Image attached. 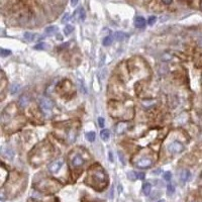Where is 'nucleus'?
Listing matches in <instances>:
<instances>
[{
	"label": "nucleus",
	"mask_w": 202,
	"mask_h": 202,
	"mask_svg": "<svg viewBox=\"0 0 202 202\" xmlns=\"http://www.w3.org/2000/svg\"><path fill=\"white\" fill-rule=\"evenodd\" d=\"M38 103H40V109L42 110V112L46 115H49L52 112L53 107H54V102L51 99L47 98V97H40V100H38Z\"/></svg>",
	"instance_id": "1"
},
{
	"label": "nucleus",
	"mask_w": 202,
	"mask_h": 202,
	"mask_svg": "<svg viewBox=\"0 0 202 202\" xmlns=\"http://www.w3.org/2000/svg\"><path fill=\"white\" fill-rule=\"evenodd\" d=\"M185 147L182 142H178V140H175V142H171L168 146V151L172 154H180L184 151Z\"/></svg>",
	"instance_id": "2"
},
{
	"label": "nucleus",
	"mask_w": 202,
	"mask_h": 202,
	"mask_svg": "<svg viewBox=\"0 0 202 202\" xmlns=\"http://www.w3.org/2000/svg\"><path fill=\"white\" fill-rule=\"evenodd\" d=\"M153 165V160L151 158H142L136 162L138 168H149Z\"/></svg>",
	"instance_id": "3"
},
{
	"label": "nucleus",
	"mask_w": 202,
	"mask_h": 202,
	"mask_svg": "<svg viewBox=\"0 0 202 202\" xmlns=\"http://www.w3.org/2000/svg\"><path fill=\"white\" fill-rule=\"evenodd\" d=\"M63 166V161L62 160H57L55 162L51 163L49 165V171L51 173H57L61 169V167Z\"/></svg>",
	"instance_id": "4"
},
{
	"label": "nucleus",
	"mask_w": 202,
	"mask_h": 202,
	"mask_svg": "<svg viewBox=\"0 0 202 202\" xmlns=\"http://www.w3.org/2000/svg\"><path fill=\"white\" fill-rule=\"evenodd\" d=\"M134 25L138 28H144L146 26V19L142 16H136L134 20Z\"/></svg>",
	"instance_id": "5"
},
{
	"label": "nucleus",
	"mask_w": 202,
	"mask_h": 202,
	"mask_svg": "<svg viewBox=\"0 0 202 202\" xmlns=\"http://www.w3.org/2000/svg\"><path fill=\"white\" fill-rule=\"evenodd\" d=\"M83 164H84V159H83L80 155H77V156H75L74 158H73L72 165L74 167H80V166H82Z\"/></svg>",
	"instance_id": "6"
},
{
	"label": "nucleus",
	"mask_w": 202,
	"mask_h": 202,
	"mask_svg": "<svg viewBox=\"0 0 202 202\" xmlns=\"http://www.w3.org/2000/svg\"><path fill=\"white\" fill-rule=\"evenodd\" d=\"M190 176H191V174H190V172H189V170H182L181 171V173H180V179H181V181H182L183 183H186L187 181L190 179Z\"/></svg>",
	"instance_id": "7"
},
{
	"label": "nucleus",
	"mask_w": 202,
	"mask_h": 202,
	"mask_svg": "<svg viewBox=\"0 0 202 202\" xmlns=\"http://www.w3.org/2000/svg\"><path fill=\"white\" fill-rule=\"evenodd\" d=\"M1 154H2V156H4L7 159H10V160L13 158V152H12V150L9 148H4L3 147V148L1 149Z\"/></svg>",
	"instance_id": "8"
},
{
	"label": "nucleus",
	"mask_w": 202,
	"mask_h": 202,
	"mask_svg": "<svg viewBox=\"0 0 202 202\" xmlns=\"http://www.w3.org/2000/svg\"><path fill=\"white\" fill-rule=\"evenodd\" d=\"M18 102H19V105L21 106V107H26V106L28 105V103H29V97L26 94L22 95V96H20L19 101Z\"/></svg>",
	"instance_id": "9"
},
{
	"label": "nucleus",
	"mask_w": 202,
	"mask_h": 202,
	"mask_svg": "<svg viewBox=\"0 0 202 202\" xmlns=\"http://www.w3.org/2000/svg\"><path fill=\"white\" fill-rule=\"evenodd\" d=\"M151 190H152V186H151L150 183H144V186H142V191H144V194L146 195V196H149L151 193Z\"/></svg>",
	"instance_id": "10"
},
{
	"label": "nucleus",
	"mask_w": 202,
	"mask_h": 202,
	"mask_svg": "<svg viewBox=\"0 0 202 202\" xmlns=\"http://www.w3.org/2000/svg\"><path fill=\"white\" fill-rule=\"evenodd\" d=\"M114 38H115V40H125V38H126V34H124V32H122V31H117V32H115L114 34Z\"/></svg>",
	"instance_id": "11"
},
{
	"label": "nucleus",
	"mask_w": 202,
	"mask_h": 202,
	"mask_svg": "<svg viewBox=\"0 0 202 202\" xmlns=\"http://www.w3.org/2000/svg\"><path fill=\"white\" fill-rule=\"evenodd\" d=\"M110 136V132L108 129H102L101 132H100V138L101 140H108V138H109Z\"/></svg>",
	"instance_id": "12"
},
{
	"label": "nucleus",
	"mask_w": 202,
	"mask_h": 202,
	"mask_svg": "<svg viewBox=\"0 0 202 202\" xmlns=\"http://www.w3.org/2000/svg\"><path fill=\"white\" fill-rule=\"evenodd\" d=\"M56 31H58V27H57V26H55V25L49 26V27H47L46 30H45L46 34H49V36H51V34H55Z\"/></svg>",
	"instance_id": "13"
},
{
	"label": "nucleus",
	"mask_w": 202,
	"mask_h": 202,
	"mask_svg": "<svg viewBox=\"0 0 202 202\" xmlns=\"http://www.w3.org/2000/svg\"><path fill=\"white\" fill-rule=\"evenodd\" d=\"M85 17H86V13H85L84 8H83V7L79 8V18H78V20H79V21H84Z\"/></svg>",
	"instance_id": "14"
},
{
	"label": "nucleus",
	"mask_w": 202,
	"mask_h": 202,
	"mask_svg": "<svg viewBox=\"0 0 202 202\" xmlns=\"http://www.w3.org/2000/svg\"><path fill=\"white\" fill-rule=\"evenodd\" d=\"M112 42H113V38H112L111 36H105L103 40V45L105 47H108L110 46V45L112 44Z\"/></svg>",
	"instance_id": "15"
},
{
	"label": "nucleus",
	"mask_w": 202,
	"mask_h": 202,
	"mask_svg": "<svg viewBox=\"0 0 202 202\" xmlns=\"http://www.w3.org/2000/svg\"><path fill=\"white\" fill-rule=\"evenodd\" d=\"M73 30H74V26L73 25H70V24L66 25L65 26V29H64L65 36H69V34H71L73 32Z\"/></svg>",
	"instance_id": "16"
},
{
	"label": "nucleus",
	"mask_w": 202,
	"mask_h": 202,
	"mask_svg": "<svg viewBox=\"0 0 202 202\" xmlns=\"http://www.w3.org/2000/svg\"><path fill=\"white\" fill-rule=\"evenodd\" d=\"M95 136H96V134H95L94 131H89L86 134V138L87 140H89V142H94L95 140Z\"/></svg>",
	"instance_id": "17"
},
{
	"label": "nucleus",
	"mask_w": 202,
	"mask_h": 202,
	"mask_svg": "<svg viewBox=\"0 0 202 202\" xmlns=\"http://www.w3.org/2000/svg\"><path fill=\"white\" fill-rule=\"evenodd\" d=\"M34 36H36V34H31V32H24V38H25L27 42H32L34 40Z\"/></svg>",
	"instance_id": "18"
},
{
	"label": "nucleus",
	"mask_w": 202,
	"mask_h": 202,
	"mask_svg": "<svg viewBox=\"0 0 202 202\" xmlns=\"http://www.w3.org/2000/svg\"><path fill=\"white\" fill-rule=\"evenodd\" d=\"M0 55H1V57L10 56V55H11V51L6 50V49H1V50H0Z\"/></svg>",
	"instance_id": "19"
},
{
	"label": "nucleus",
	"mask_w": 202,
	"mask_h": 202,
	"mask_svg": "<svg viewBox=\"0 0 202 202\" xmlns=\"http://www.w3.org/2000/svg\"><path fill=\"white\" fill-rule=\"evenodd\" d=\"M174 192H175V188H174V186H173L172 184H168V186H167V193H168L169 195H172V194H174Z\"/></svg>",
	"instance_id": "20"
},
{
	"label": "nucleus",
	"mask_w": 202,
	"mask_h": 202,
	"mask_svg": "<svg viewBox=\"0 0 202 202\" xmlns=\"http://www.w3.org/2000/svg\"><path fill=\"white\" fill-rule=\"evenodd\" d=\"M156 21H157V17L153 15V16H150V18H149V20H148V23L150 24V25H153V24L156 23Z\"/></svg>",
	"instance_id": "21"
},
{
	"label": "nucleus",
	"mask_w": 202,
	"mask_h": 202,
	"mask_svg": "<svg viewBox=\"0 0 202 202\" xmlns=\"http://www.w3.org/2000/svg\"><path fill=\"white\" fill-rule=\"evenodd\" d=\"M18 89H19V85H18V84L12 85V86H11V90H10V91H11V94H15V93L18 91Z\"/></svg>",
	"instance_id": "22"
},
{
	"label": "nucleus",
	"mask_w": 202,
	"mask_h": 202,
	"mask_svg": "<svg viewBox=\"0 0 202 202\" xmlns=\"http://www.w3.org/2000/svg\"><path fill=\"white\" fill-rule=\"evenodd\" d=\"M164 179L166 181H170L171 179H172V174H171V172H165L164 173Z\"/></svg>",
	"instance_id": "23"
},
{
	"label": "nucleus",
	"mask_w": 202,
	"mask_h": 202,
	"mask_svg": "<svg viewBox=\"0 0 202 202\" xmlns=\"http://www.w3.org/2000/svg\"><path fill=\"white\" fill-rule=\"evenodd\" d=\"M128 179H130V180H136V179H138V177H136V172L128 173Z\"/></svg>",
	"instance_id": "24"
},
{
	"label": "nucleus",
	"mask_w": 202,
	"mask_h": 202,
	"mask_svg": "<svg viewBox=\"0 0 202 202\" xmlns=\"http://www.w3.org/2000/svg\"><path fill=\"white\" fill-rule=\"evenodd\" d=\"M45 46H46V44H38V45H36V46H34V49L36 50H44L45 49Z\"/></svg>",
	"instance_id": "25"
},
{
	"label": "nucleus",
	"mask_w": 202,
	"mask_h": 202,
	"mask_svg": "<svg viewBox=\"0 0 202 202\" xmlns=\"http://www.w3.org/2000/svg\"><path fill=\"white\" fill-rule=\"evenodd\" d=\"M69 17H70L69 13H65V15L63 16V18H62V22H63V23H65V22L68 21V20H69Z\"/></svg>",
	"instance_id": "26"
},
{
	"label": "nucleus",
	"mask_w": 202,
	"mask_h": 202,
	"mask_svg": "<svg viewBox=\"0 0 202 202\" xmlns=\"http://www.w3.org/2000/svg\"><path fill=\"white\" fill-rule=\"evenodd\" d=\"M136 177H138V179H140V180H142V179L144 178V173L138 172V173H136Z\"/></svg>",
	"instance_id": "27"
},
{
	"label": "nucleus",
	"mask_w": 202,
	"mask_h": 202,
	"mask_svg": "<svg viewBox=\"0 0 202 202\" xmlns=\"http://www.w3.org/2000/svg\"><path fill=\"white\" fill-rule=\"evenodd\" d=\"M98 123H99V126L100 127H103L104 126V119L102 117H99L98 118Z\"/></svg>",
	"instance_id": "28"
},
{
	"label": "nucleus",
	"mask_w": 202,
	"mask_h": 202,
	"mask_svg": "<svg viewBox=\"0 0 202 202\" xmlns=\"http://www.w3.org/2000/svg\"><path fill=\"white\" fill-rule=\"evenodd\" d=\"M162 2L164 4H166V5H169V4H171L173 2V0H162Z\"/></svg>",
	"instance_id": "29"
},
{
	"label": "nucleus",
	"mask_w": 202,
	"mask_h": 202,
	"mask_svg": "<svg viewBox=\"0 0 202 202\" xmlns=\"http://www.w3.org/2000/svg\"><path fill=\"white\" fill-rule=\"evenodd\" d=\"M78 1H79V0H71V5L76 6L77 4H78Z\"/></svg>",
	"instance_id": "30"
},
{
	"label": "nucleus",
	"mask_w": 202,
	"mask_h": 202,
	"mask_svg": "<svg viewBox=\"0 0 202 202\" xmlns=\"http://www.w3.org/2000/svg\"><path fill=\"white\" fill-rule=\"evenodd\" d=\"M161 170H157V171H153V174H158V173H160Z\"/></svg>",
	"instance_id": "31"
},
{
	"label": "nucleus",
	"mask_w": 202,
	"mask_h": 202,
	"mask_svg": "<svg viewBox=\"0 0 202 202\" xmlns=\"http://www.w3.org/2000/svg\"><path fill=\"white\" fill-rule=\"evenodd\" d=\"M200 7H201V9H202V0H201V3H200Z\"/></svg>",
	"instance_id": "32"
},
{
	"label": "nucleus",
	"mask_w": 202,
	"mask_h": 202,
	"mask_svg": "<svg viewBox=\"0 0 202 202\" xmlns=\"http://www.w3.org/2000/svg\"><path fill=\"white\" fill-rule=\"evenodd\" d=\"M158 202H165V200H160V201H158Z\"/></svg>",
	"instance_id": "33"
}]
</instances>
